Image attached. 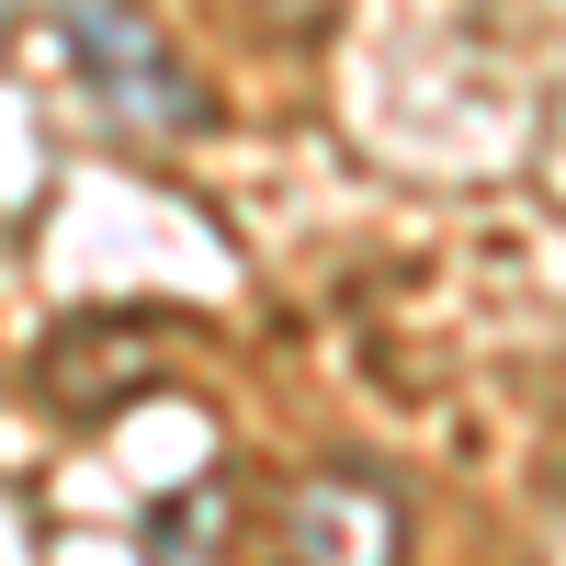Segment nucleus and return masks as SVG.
<instances>
[{"instance_id":"1","label":"nucleus","mask_w":566,"mask_h":566,"mask_svg":"<svg viewBox=\"0 0 566 566\" xmlns=\"http://www.w3.org/2000/svg\"><path fill=\"white\" fill-rule=\"evenodd\" d=\"M57 45H69V69L91 80V103L125 114V125H159V136H193L216 103H205V80L170 57V34L136 12V0H57Z\"/></svg>"}]
</instances>
